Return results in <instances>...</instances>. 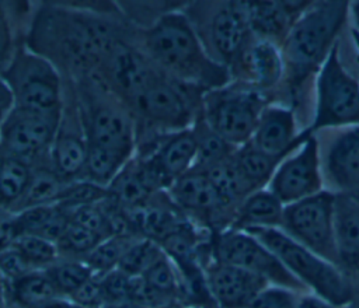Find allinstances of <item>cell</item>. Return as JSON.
Returning a JSON list of instances; mask_svg holds the SVG:
<instances>
[{"mask_svg": "<svg viewBox=\"0 0 359 308\" xmlns=\"http://www.w3.org/2000/svg\"><path fill=\"white\" fill-rule=\"evenodd\" d=\"M15 238L17 227L14 213L0 209V251L11 246Z\"/></svg>", "mask_w": 359, "mask_h": 308, "instance_id": "obj_40", "label": "cell"}, {"mask_svg": "<svg viewBox=\"0 0 359 308\" xmlns=\"http://www.w3.org/2000/svg\"><path fill=\"white\" fill-rule=\"evenodd\" d=\"M327 172L341 193H359V126L346 127L331 143Z\"/></svg>", "mask_w": 359, "mask_h": 308, "instance_id": "obj_19", "label": "cell"}, {"mask_svg": "<svg viewBox=\"0 0 359 308\" xmlns=\"http://www.w3.org/2000/svg\"><path fill=\"white\" fill-rule=\"evenodd\" d=\"M6 293H7V281L0 272V301H3V302H6Z\"/></svg>", "mask_w": 359, "mask_h": 308, "instance_id": "obj_45", "label": "cell"}, {"mask_svg": "<svg viewBox=\"0 0 359 308\" xmlns=\"http://www.w3.org/2000/svg\"><path fill=\"white\" fill-rule=\"evenodd\" d=\"M6 307V302H3V301H0V308H4Z\"/></svg>", "mask_w": 359, "mask_h": 308, "instance_id": "obj_47", "label": "cell"}, {"mask_svg": "<svg viewBox=\"0 0 359 308\" xmlns=\"http://www.w3.org/2000/svg\"><path fill=\"white\" fill-rule=\"evenodd\" d=\"M130 158L132 157H126L123 154L88 144L87 160L80 179H87L95 185L108 189L111 182Z\"/></svg>", "mask_w": 359, "mask_h": 308, "instance_id": "obj_28", "label": "cell"}, {"mask_svg": "<svg viewBox=\"0 0 359 308\" xmlns=\"http://www.w3.org/2000/svg\"><path fill=\"white\" fill-rule=\"evenodd\" d=\"M45 272L62 298H69L95 274L83 259L73 258H60Z\"/></svg>", "mask_w": 359, "mask_h": 308, "instance_id": "obj_29", "label": "cell"}, {"mask_svg": "<svg viewBox=\"0 0 359 308\" xmlns=\"http://www.w3.org/2000/svg\"><path fill=\"white\" fill-rule=\"evenodd\" d=\"M8 298L18 308H41L52 300L62 297L45 270H34L15 281L7 283L6 302Z\"/></svg>", "mask_w": 359, "mask_h": 308, "instance_id": "obj_22", "label": "cell"}, {"mask_svg": "<svg viewBox=\"0 0 359 308\" xmlns=\"http://www.w3.org/2000/svg\"><path fill=\"white\" fill-rule=\"evenodd\" d=\"M118 38L111 22L50 4L38 13L27 46L49 59L59 71L65 70L72 81H77L97 73Z\"/></svg>", "mask_w": 359, "mask_h": 308, "instance_id": "obj_1", "label": "cell"}, {"mask_svg": "<svg viewBox=\"0 0 359 308\" xmlns=\"http://www.w3.org/2000/svg\"><path fill=\"white\" fill-rule=\"evenodd\" d=\"M349 10L353 18V29L359 32V1H353L352 4H349Z\"/></svg>", "mask_w": 359, "mask_h": 308, "instance_id": "obj_44", "label": "cell"}, {"mask_svg": "<svg viewBox=\"0 0 359 308\" xmlns=\"http://www.w3.org/2000/svg\"><path fill=\"white\" fill-rule=\"evenodd\" d=\"M266 105L262 91L244 83L231 81L203 94L201 118L226 141L240 147L251 140L259 115Z\"/></svg>", "mask_w": 359, "mask_h": 308, "instance_id": "obj_6", "label": "cell"}, {"mask_svg": "<svg viewBox=\"0 0 359 308\" xmlns=\"http://www.w3.org/2000/svg\"><path fill=\"white\" fill-rule=\"evenodd\" d=\"M108 197V189L95 185L87 179H76L67 182L57 203L59 206L72 210L80 206L98 203Z\"/></svg>", "mask_w": 359, "mask_h": 308, "instance_id": "obj_34", "label": "cell"}, {"mask_svg": "<svg viewBox=\"0 0 359 308\" xmlns=\"http://www.w3.org/2000/svg\"><path fill=\"white\" fill-rule=\"evenodd\" d=\"M172 203L187 216H198L210 223H219L223 230L229 228L236 210L217 193L210 179L201 169L192 168L165 190Z\"/></svg>", "mask_w": 359, "mask_h": 308, "instance_id": "obj_13", "label": "cell"}, {"mask_svg": "<svg viewBox=\"0 0 359 308\" xmlns=\"http://www.w3.org/2000/svg\"><path fill=\"white\" fill-rule=\"evenodd\" d=\"M67 300L81 307L101 308L104 305V295H102L100 276L94 274L80 288H77Z\"/></svg>", "mask_w": 359, "mask_h": 308, "instance_id": "obj_39", "label": "cell"}, {"mask_svg": "<svg viewBox=\"0 0 359 308\" xmlns=\"http://www.w3.org/2000/svg\"><path fill=\"white\" fill-rule=\"evenodd\" d=\"M201 171L206 174V176L210 179L215 189L220 195V197L234 210H237L240 203L247 196L257 190L237 168L233 158H229L223 162H219Z\"/></svg>", "mask_w": 359, "mask_h": 308, "instance_id": "obj_26", "label": "cell"}, {"mask_svg": "<svg viewBox=\"0 0 359 308\" xmlns=\"http://www.w3.org/2000/svg\"><path fill=\"white\" fill-rule=\"evenodd\" d=\"M135 39L149 62L178 83L205 92L231 83L229 69L209 56L184 10L163 14L150 27L140 28Z\"/></svg>", "mask_w": 359, "mask_h": 308, "instance_id": "obj_2", "label": "cell"}, {"mask_svg": "<svg viewBox=\"0 0 359 308\" xmlns=\"http://www.w3.org/2000/svg\"><path fill=\"white\" fill-rule=\"evenodd\" d=\"M359 126V81L342 66L338 42L321 64L316 80V111L309 129Z\"/></svg>", "mask_w": 359, "mask_h": 308, "instance_id": "obj_8", "label": "cell"}, {"mask_svg": "<svg viewBox=\"0 0 359 308\" xmlns=\"http://www.w3.org/2000/svg\"><path fill=\"white\" fill-rule=\"evenodd\" d=\"M163 255L164 251L158 242L140 237L128 248L118 265V269L130 277H139Z\"/></svg>", "mask_w": 359, "mask_h": 308, "instance_id": "obj_32", "label": "cell"}, {"mask_svg": "<svg viewBox=\"0 0 359 308\" xmlns=\"http://www.w3.org/2000/svg\"><path fill=\"white\" fill-rule=\"evenodd\" d=\"M87 150L88 144L77 98L72 105L65 99L57 133L49 150V164L66 183L80 179L87 160Z\"/></svg>", "mask_w": 359, "mask_h": 308, "instance_id": "obj_14", "label": "cell"}, {"mask_svg": "<svg viewBox=\"0 0 359 308\" xmlns=\"http://www.w3.org/2000/svg\"><path fill=\"white\" fill-rule=\"evenodd\" d=\"M192 129L196 140V161L194 168L205 169L231 158L237 147L212 130L201 118V113L192 125Z\"/></svg>", "mask_w": 359, "mask_h": 308, "instance_id": "obj_27", "label": "cell"}, {"mask_svg": "<svg viewBox=\"0 0 359 308\" xmlns=\"http://www.w3.org/2000/svg\"><path fill=\"white\" fill-rule=\"evenodd\" d=\"M8 85L14 106L59 111L65 101V83L59 69L45 56L21 45L0 76Z\"/></svg>", "mask_w": 359, "mask_h": 308, "instance_id": "obj_7", "label": "cell"}, {"mask_svg": "<svg viewBox=\"0 0 359 308\" xmlns=\"http://www.w3.org/2000/svg\"><path fill=\"white\" fill-rule=\"evenodd\" d=\"M182 10L209 56L230 70L252 35L245 1H198Z\"/></svg>", "mask_w": 359, "mask_h": 308, "instance_id": "obj_5", "label": "cell"}, {"mask_svg": "<svg viewBox=\"0 0 359 308\" xmlns=\"http://www.w3.org/2000/svg\"><path fill=\"white\" fill-rule=\"evenodd\" d=\"M229 71L231 81L244 83L262 92L271 90L283 78L280 49L272 42L251 35Z\"/></svg>", "mask_w": 359, "mask_h": 308, "instance_id": "obj_16", "label": "cell"}, {"mask_svg": "<svg viewBox=\"0 0 359 308\" xmlns=\"http://www.w3.org/2000/svg\"><path fill=\"white\" fill-rule=\"evenodd\" d=\"M283 207V203L269 189H258L240 203L229 228L240 231L280 228Z\"/></svg>", "mask_w": 359, "mask_h": 308, "instance_id": "obj_20", "label": "cell"}, {"mask_svg": "<svg viewBox=\"0 0 359 308\" xmlns=\"http://www.w3.org/2000/svg\"><path fill=\"white\" fill-rule=\"evenodd\" d=\"M14 1H0V76L14 59L18 48V27L14 25L11 10Z\"/></svg>", "mask_w": 359, "mask_h": 308, "instance_id": "obj_35", "label": "cell"}, {"mask_svg": "<svg viewBox=\"0 0 359 308\" xmlns=\"http://www.w3.org/2000/svg\"><path fill=\"white\" fill-rule=\"evenodd\" d=\"M296 308H337L327 302L325 300L320 298L318 295L313 293H302L297 300V307Z\"/></svg>", "mask_w": 359, "mask_h": 308, "instance_id": "obj_42", "label": "cell"}, {"mask_svg": "<svg viewBox=\"0 0 359 308\" xmlns=\"http://www.w3.org/2000/svg\"><path fill=\"white\" fill-rule=\"evenodd\" d=\"M351 35H352V39H353V43L356 46V49L359 50V32L356 29H351Z\"/></svg>", "mask_w": 359, "mask_h": 308, "instance_id": "obj_46", "label": "cell"}, {"mask_svg": "<svg viewBox=\"0 0 359 308\" xmlns=\"http://www.w3.org/2000/svg\"><path fill=\"white\" fill-rule=\"evenodd\" d=\"M13 108H14L13 94L8 85L6 84V81L0 77V127L6 120V118L8 116V113L13 111Z\"/></svg>", "mask_w": 359, "mask_h": 308, "instance_id": "obj_41", "label": "cell"}, {"mask_svg": "<svg viewBox=\"0 0 359 308\" xmlns=\"http://www.w3.org/2000/svg\"><path fill=\"white\" fill-rule=\"evenodd\" d=\"M102 239H105L102 235L70 221L56 245L59 248L60 256L65 255L66 258L83 259Z\"/></svg>", "mask_w": 359, "mask_h": 308, "instance_id": "obj_33", "label": "cell"}, {"mask_svg": "<svg viewBox=\"0 0 359 308\" xmlns=\"http://www.w3.org/2000/svg\"><path fill=\"white\" fill-rule=\"evenodd\" d=\"M62 109L38 111L14 106L0 127V154L35 164L49 158Z\"/></svg>", "mask_w": 359, "mask_h": 308, "instance_id": "obj_11", "label": "cell"}, {"mask_svg": "<svg viewBox=\"0 0 359 308\" xmlns=\"http://www.w3.org/2000/svg\"><path fill=\"white\" fill-rule=\"evenodd\" d=\"M13 245L18 249V252L34 270H45L62 258L57 245L39 235H18Z\"/></svg>", "mask_w": 359, "mask_h": 308, "instance_id": "obj_31", "label": "cell"}, {"mask_svg": "<svg viewBox=\"0 0 359 308\" xmlns=\"http://www.w3.org/2000/svg\"><path fill=\"white\" fill-rule=\"evenodd\" d=\"M210 256L222 263L237 266L264 277L271 286L310 293L259 239L245 231L226 228L210 242Z\"/></svg>", "mask_w": 359, "mask_h": 308, "instance_id": "obj_10", "label": "cell"}, {"mask_svg": "<svg viewBox=\"0 0 359 308\" xmlns=\"http://www.w3.org/2000/svg\"><path fill=\"white\" fill-rule=\"evenodd\" d=\"M349 10L348 1H316L303 11L280 45L283 77L297 87L318 73Z\"/></svg>", "mask_w": 359, "mask_h": 308, "instance_id": "obj_3", "label": "cell"}, {"mask_svg": "<svg viewBox=\"0 0 359 308\" xmlns=\"http://www.w3.org/2000/svg\"><path fill=\"white\" fill-rule=\"evenodd\" d=\"M132 279L119 269H114L105 274L100 276L104 305L105 304H119L126 302L130 298Z\"/></svg>", "mask_w": 359, "mask_h": 308, "instance_id": "obj_36", "label": "cell"}, {"mask_svg": "<svg viewBox=\"0 0 359 308\" xmlns=\"http://www.w3.org/2000/svg\"><path fill=\"white\" fill-rule=\"evenodd\" d=\"M266 189H269L283 206L323 190L318 140L314 134L278 165Z\"/></svg>", "mask_w": 359, "mask_h": 308, "instance_id": "obj_12", "label": "cell"}, {"mask_svg": "<svg viewBox=\"0 0 359 308\" xmlns=\"http://www.w3.org/2000/svg\"><path fill=\"white\" fill-rule=\"evenodd\" d=\"M0 155V209L14 213L29 186L32 164L11 155Z\"/></svg>", "mask_w": 359, "mask_h": 308, "instance_id": "obj_23", "label": "cell"}, {"mask_svg": "<svg viewBox=\"0 0 359 308\" xmlns=\"http://www.w3.org/2000/svg\"><path fill=\"white\" fill-rule=\"evenodd\" d=\"M300 294L290 288L268 286L252 300L248 308H296Z\"/></svg>", "mask_w": 359, "mask_h": 308, "instance_id": "obj_37", "label": "cell"}, {"mask_svg": "<svg viewBox=\"0 0 359 308\" xmlns=\"http://www.w3.org/2000/svg\"><path fill=\"white\" fill-rule=\"evenodd\" d=\"M311 1H245L251 34L279 46Z\"/></svg>", "mask_w": 359, "mask_h": 308, "instance_id": "obj_18", "label": "cell"}, {"mask_svg": "<svg viewBox=\"0 0 359 308\" xmlns=\"http://www.w3.org/2000/svg\"><path fill=\"white\" fill-rule=\"evenodd\" d=\"M0 272L6 281L11 283L34 272V269L28 265V262L18 252V249L14 245H11L0 251Z\"/></svg>", "mask_w": 359, "mask_h": 308, "instance_id": "obj_38", "label": "cell"}, {"mask_svg": "<svg viewBox=\"0 0 359 308\" xmlns=\"http://www.w3.org/2000/svg\"><path fill=\"white\" fill-rule=\"evenodd\" d=\"M335 193L321 190L283 207L282 230L287 237L323 259L339 262L335 241Z\"/></svg>", "mask_w": 359, "mask_h": 308, "instance_id": "obj_9", "label": "cell"}, {"mask_svg": "<svg viewBox=\"0 0 359 308\" xmlns=\"http://www.w3.org/2000/svg\"><path fill=\"white\" fill-rule=\"evenodd\" d=\"M282 265L313 294L337 308H345L352 300V290L337 265L323 259L287 237L279 228L248 230Z\"/></svg>", "mask_w": 359, "mask_h": 308, "instance_id": "obj_4", "label": "cell"}, {"mask_svg": "<svg viewBox=\"0 0 359 308\" xmlns=\"http://www.w3.org/2000/svg\"><path fill=\"white\" fill-rule=\"evenodd\" d=\"M202 266L217 308H248L252 300L265 287L271 286L264 277L237 266L217 262L212 256Z\"/></svg>", "mask_w": 359, "mask_h": 308, "instance_id": "obj_15", "label": "cell"}, {"mask_svg": "<svg viewBox=\"0 0 359 308\" xmlns=\"http://www.w3.org/2000/svg\"><path fill=\"white\" fill-rule=\"evenodd\" d=\"M287 157V155H286ZM283 155H271L257 148L251 141L236 148L233 161L247 181L258 190L268 186L278 165L286 158Z\"/></svg>", "mask_w": 359, "mask_h": 308, "instance_id": "obj_24", "label": "cell"}, {"mask_svg": "<svg viewBox=\"0 0 359 308\" xmlns=\"http://www.w3.org/2000/svg\"><path fill=\"white\" fill-rule=\"evenodd\" d=\"M140 237L130 235H112L102 239L88 255L83 258V260L91 267V270L101 276L114 269H118V265L132 245L135 239Z\"/></svg>", "mask_w": 359, "mask_h": 308, "instance_id": "obj_30", "label": "cell"}, {"mask_svg": "<svg viewBox=\"0 0 359 308\" xmlns=\"http://www.w3.org/2000/svg\"><path fill=\"white\" fill-rule=\"evenodd\" d=\"M0 157H1V155H0Z\"/></svg>", "mask_w": 359, "mask_h": 308, "instance_id": "obj_48", "label": "cell"}, {"mask_svg": "<svg viewBox=\"0 0 359 308\" xmlns=\"http://www.w3.org/2000/svg\"><path fill=\"white\" fill-rule=\"evenodd\" d=\"M101 308H149L132 301H126V302H119V304H105Z\"/></svg>", "mask_w": 359, "mask_h": 308, "instance_id": "obj_43", "label": "cell"}, {"mask_svg": "<svg viewBox=\"0 0 359 308\" xmlns=\"http://www.w3.org/2000/svg\"><path fill=\"white\" fill-rule=\"evenodd\" d=\"M334 221L339 260L359 267V197L335 193Z\"/></svg>", "mask_w": 359, "mask_h": 308, "instance_id": "obj_21", "label": "cell"}, {"mask_svg": "<svg viewBox=\"0 0 359 308\" xmlns=\"http://www.w3.org/2000/svg\"><path fill=\"white\" fill-rule=\"evenodd\" d=\"M66 182L52 169L49 158L32 164V178L29 186L14 213L34 206L56 204Z\"/></svg>", "mask_w": 359, "mask_h": 308, "instance_id": "obj_25", "label": "cell"}, {"mask_svg": "<svg viewBox=\"0 0 359 308\" xmlns=\"http://www.w3.org/2000/svg\"><path fill=\"white\" fill-rule=\"evenodd\" d=\"M313 132L307 127L297 133L296 116L290 108L266 105L258 119L251 143L271 155H289L296 151Z\"/></svg>", "mask_w": 359, "mask_h": 308, "instance_id": "obj_17", "label": "cell"}]
</instances>
